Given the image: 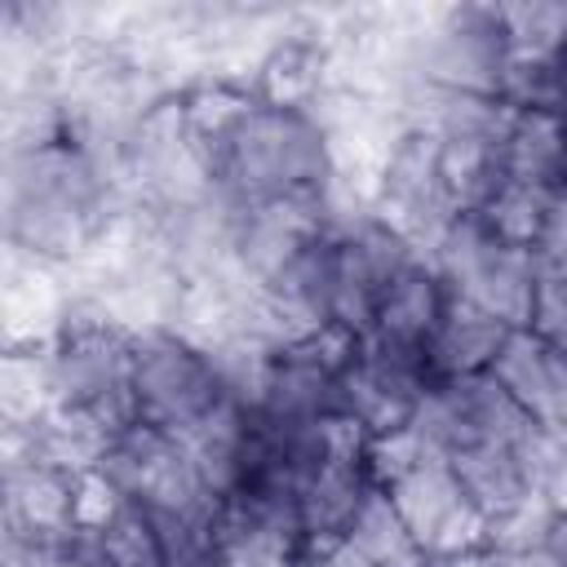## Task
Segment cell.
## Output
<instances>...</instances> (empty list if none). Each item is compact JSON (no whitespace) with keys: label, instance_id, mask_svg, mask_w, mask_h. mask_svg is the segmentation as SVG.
I'll list each match as a JSON object with an SVG mask.
<instances>
[{"label":"cell","instance_id":"6da1fadb","mask_svg":"<svg viewBox=\"0 0 567 567\" xmlns=\"http://www.w3.org/2000/svg\"><path fill=\"white\" fill-rule=\"evenodd\" d=\"M124 195L71 142L4 155V244L49 266H71Z\"/></svg>","mask_w":567,"mask_h":567},{"label":"cell","instance_id":"7a4b0ae2","mask_svg":"<svg viewBox=\"0 0 567 567\" xmlns=\"http://www.w3.org/2000/svg\"><path fill=\"white\" fill-rule=\"evenodd\" d=\"M213 186L239 208L328 186V151L310 111L252 102L217 142L199 146Z\"/></svg>","mask_w":567,"mask_h":567},{"label":"cell","instance_id":"3957f363","mask_svg":"<svg viewBox=\"0 0 567 567\" xmlns=\"http://www.w3.org/2000/svg\"><path fill=\"white\" fill-rule=\"evenodd\" d=\"M430 261L447 279L452 297L478 306L505 328H532L540 257L496 239L478 213H461L443 244L430 252Z\"/></svg>","mask_w":567,"mask_h":567},{"label":"cell","instance_id":"277c9868","mask_svg":"<svg viewBox=\"0 0 567 567\" xmlns=\"http://www.w3.org/2000/svg\"><path fill=\"white\" fill-rule=\"evenodd\" d=\"M509 31L501 4H443L439 18L412 44V71L474 97H496L509 71Z\"/></svg>","mask_w":567,"mask_h":567},{"label":"cell","instance_id":"5b68a950","mask_svg":"<svg viewBox=\"0 0 567 567\" xmlns=\"http://www.w3.org/2000/svg\"><path fill=\"white\" fill-rule=\"evenodd\" d=\"M226 394L213 359L186 337L155 328L133 337V403L137 421L182 434Z\"/></svg>","mask_w":567,"mask_h":567},{"label":"cell","instance_id":"8992f818","mask_svg":"<svg viewBox=\"0 0 567 567\" xmlns=\"http://www.w3.org/2000/svg\"><path fill=\"white\" fill-rule=\"evenodd\" d=\"M97 470L115 483V492L124 501H133L151 514H217V505H221L208 496L182 439L164 434L155 425L124 430Z\"/></svg>","mask_w":567,"mask_h":567},{"label":"cell","instance_id":"52a82bcc","mask_svg":"<svg viewBox=\"0 0 567 567\" xmlns=\"http://www.w3.org/2000/svg\"><path fill=\"white\" fill-rule=\"evenodd\" d=\"M430 385H434V372L425 350L368 332L359 337V350L341 372V416L359 421L372 439L403 430Z\"/></svg>","mask_w":567,"mask_h":567},{"label":"cell","instance_id":"ba28073f","mask_svg":"<svg viewBox=\"0 0 567 567\" xmlns=\"http://www.w3.org/2000/svg\"><path fill=\"white\" fill-rule=\"evenodd\" d=\"M377 217L408 239L421 257H430L443 235L452 230V221L461 217V208L452 204L443 173H439V142L430 133L408 128L403 142L390 155L381 195H377Z\"/></svg>","mask_w":567,"mask_h":567},{"label":"cell","instance_id":"9c48e42d","mask_svg":"<svg viewBox=\"0 0 567 567\" xmlns=\"http://www.w3.org/2000/svg\"><path fill=\"white\" fill-rule=\"evenodd\" d=\"M421 257L408 239H399L377 213L354 217L337 230V261H332V323L368 337L377 323V306L390 279Z\"/></svg>","mask_w":567,"mask_h":567},{"label":"cell","instance_id":"30bf717a","mask_svg":"<svg viewBox=\"0 0 567 567\" xmlns=\"http://www.w3.org/2000/svg\"><path fill=\"white\" fill-rule=\"evenodd\" d=\"M394 509L403 514L412 540L421 545V554H465V549H483L487 536V518L483 509L470 501V492L461 487L456 470L447 461H421L408 474H399L394 483H385Z\"/></svg>","mask_w":567,"mask_h":567},{"label":"cell","instance_id":"8fae6325","mask_svg":"<svg viewBox=\"0 0 567 567\" xmlns=\"http://www.w3.org/2000/svg\"><path fill=\"white\" fill-rule=\"evenodd\" d=\"M4 350H44L62 337L71 292L58 266L4 244Z\"/></svg>","mask_w":567,"mask_h":567},{"label":"cell","instance_id":"7c38bea8","mask_svg":"<svg viewBox=\"0 0 567 567\" xmlns=\"http://www.w3.org/2000/svg\"><path fill=\"white\" fill-rule=\"evenodd\" d=\"M447 301H452V288L447 279L434 270L430 257H412L385 288L381 306H377V323L372 332L390 337V341H403L412 350H430L443 315H447Z\"/></svg>","mask_w":567,"mask_h":567},{"label":"cell","instance_id":"4fadbf2b","mask_svg":"<svg viewBox=\"0 0 567 567\" xmlns=\"http://www.w3.org/2000/svg\"><path fill=\"white\" fill-rule=\"evenodd\" d=\"M523 439L518 443H474L447 461L456 470L461 487L470 492V501L483 509V518H496V514L523 505L532 492H540L536 474L523 456Z\"/></svg>","mask_w":567,"mask_h":567},{"label":"cell","instance_id":"5bb4252c","mask_svg":"<svg viewBox=\"0 0 567 567\" xmlns=\"http://www.w3.org/2000/svg\"><path fill=\"white\" fill-rule=\"evenodd\" d=\"M509 332H514V328H505L501 319H492V315H483L478 306L452 297V301H447V315H443V323H439V332H434V341H430V350H425L434 381L487 372Z\"/></svg>","mask_w":567,"mask_h":567},{"label":"cell","instance_id":"9a60e30c","mask_svg":"<svg viewBox=\"0 0 567 567\" xmlns=\"http://www.w3.org/2000/svg\"><path fill=\"white\" fill-rule=\"evenodd\" d=\"M505 173L509 182L567 190V133L554 111H514L505 133Z\"/></svg>","mask_w":567,"mask_h":567},{"label":"cell","instance_id":"2e32d148","mask_svg":"<svg viewBox=\"0 0 567 567\" xmlns=\"http://www.w3.org/2000/svg\"><path fill=\"white\" fill-rule=\"evenodd\" d=\"M346 540H350L359 554H368L377 567H408V563L421 554V545L412 540L403 514L394 509V501H390V492H385L381 483L363 496V505H359V514H354Z\"/></svg>","mask_w":567,"mask_h":567},{"label":"cell","instance_id":"e0dca14e","mask_svg":"<svg viewBox=\"0 0 567 567\" xmlns=\"http://www.w3.org/2000/svg\"><path fill=\"white\" fill-rule=\"evenodd\" d=\"M53 363L44 350H4L0 359V408L4 425H35L53 408Z\"/></svg>","mask_w":567,"mask_h":567},{"label":"cell","instance_id":"ac0fdd59","mask_svg":"<svg viewBox=\"0 0 567 567\" xmlns=\"http://www.w3.org/2000/svg\"><path fill=\"white\" fill-rule=\"evenodd\" d=\"M89 536L106 567H168L151 509H142L133 501H120V509Z\"/></svg>","mask_w":567,"mask_h":567},{"label":"cell","instance_id":"d6986e66","mask_svg":"<svg viewBox=\"0 0 567 567\" xmlns=\"http://www.w3.org/2000/svg\"><path fill=\"white\" fill-rule=\"evenodd\" d=\"M501 22L509 31L514 58H549L567 49V4H501Z\"/></svg>","mask_w":567,"mask_h":567},{"label":"cell","instance_id":"ffe728a7","mask_svg":"<svg viewBox=\"0 0 567 567\" xmlns=\"http://www.w3.org/2000/svg\"><path fill=\"white\" fill-rule=\"evenodd\" d=\"M558 527V509L549 505L545 492H532L523 505L487 518V536L483 549H501V554H527V549H545L549 536Z\"/></svg>","mask_w":567,"mask_h":567},{"label":"cell","instance_id":"44dd1931","mask_svg":"<svg viewBox=\"0 0 567 567\" xmlns=\"http://www.w3.org/2000/svg\"><path fill=\"white\" fill-rule=\"evenodd\" d=\"M532 332L567 359V279H563V275H558V266H554V261H545V257H540V275H536Z\"/></svg>","mask_w":567,"mask_h":567},{"label":"cell","instance_id":"7402d4cb","mask_svg":"<svg viewBox=\"0 0 567 567\" xmlns=\"http://www.w3.org/2000/svg\"><path fill=\"white\" fill-rule=\"evenodd\" d=\"M540 492L549 496L558 518H567V430L563 425H549L545 465H540Z\"/></svg>","mask_w":567,"mask_h":567},{"label":"cell","instance_id":"603a6c76","mask_svg":"<svg viewBox=\"0 0 567 567\" xmlns=\"http://www.w3.org/2000/svg\"><path fill=\"white\" fill-rule=\"evenodd\" d=\"M315 558H319V567H377V563H372L368 554H359L350 540H337V545L319 549Z\"/></svg>","mask_w":567,"mask_h":567},{"label":"cell","instance_id":"cb8c5ba5","mask_svg":"<svg viewBox=\"0 0 567 567\" xmlns=\"http://www.w3.org/2000/svg\"><path fill=\"white\" fill-rule=\"evenodd\" d=\"M439 567H487V549H465V554H439Z\"/></svg>","mask_w":567,"mask_h":567},{"label":"cell","instance_id":"d4e9b609","mask_svg":"<svg viewBox=\"0 0 567 567\" xmlns=\"http://www.w3.org/2000/svg\"><path fill=\"white\" fill-rule=\"evenodd\" d=\"M558 71H563V93H558V120H563V133H567V49H563V58H558Z\"/></svg>","mask_w":567,"mask_h":567}]
</instances>
